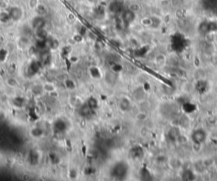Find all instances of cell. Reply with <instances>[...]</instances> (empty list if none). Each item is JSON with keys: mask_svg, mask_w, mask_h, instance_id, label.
Returning a JSON list of instances; mask_svg holds the SVG:
<instances>
[{"mask_svg": "<svg viewBox=\"0 0 217 181\" xmlns=\"http://www.w3.org/2000/svg\"><path fill=\"white\" fill-rule=\"evenodd\" d=\"M207 139V134L203 129H197L192 134V140L195 144L201 145L205 142Z\"/></svg>", "mask_w": 217, "mask_h": 181, "instance_id": "cell-1", "label": "cell"}, {"mask_svg": "<svg viewBox=\"0 0 217 181\" xmlns=\"http://www.w3.org/2000/svg\"><path fill=\"white\" fill-rule=\"evenodd\" d=\"M9 15L12 21H18L22 18L23 10L21 9V8L20 7H12L9 9Z\"/></svg>", "mask_w": 217, "mask_h": 181, "instance_id": "cell-2", "label": "cell"}, {"mask_svg": "<svg viewBox=\"0 0 217 181\" xmlns=\"http://www.w3.org/2000/svg\"><path fill=\"white\" fill-rule=\"evenodd\" d=\"M31 26L35 30L41 29V28H44L46 26V20L44 19L43 16L41 15H38L36 16L32 21H31Z\"/></svg>", "mask_w": 217, "mask_h": 181, "instance_id": "cell-3", "label": "cell"}, {"mask_svg": "<svg viewBox=\"0 0 217 181\" xmlns=\"http://www.w3.org/2000/svg\"><path fill=\"white\" fill-rule=\"evenodd\" d=\"M135 19H136V12L131 9H127L124 11V13L122 14V20L125 24L129 25L134 21Z\"/></svg>", "mask_w": 217, "mask_h": 181, "instance_id": "cell-4", "label": "cell"}, {"mask_svg": "<svg viewBox=\"0 0 217 181\" xmlns=\"http://www.w3.org/2000/svg\"><path fill=\"white\" fill-rule=\"evenodd\" d=\"M92 109L90 108L89 106L87 104V105H82L81 107H79V114L84 117V118H88L92 114Z\"/></svg>", "mask_w": 217, "mask_h": 181, "instance_id": "cell-5", "label": "cell"}, {"mask_svg": "<svg viewBox=\"0 0 217 181\" xmlns=\"http://www.w3.org/2000/svg\"><path fill=\"white\" fill-rule=\"evenodd\" d=\"M113 173H114V176L115 177H120V178H122L125 174H127V168H125L124 165H121V164H119L116 165L115 167L114 170H113Z\"/></svg>", "mask_w": 217, "mask_h": 181, "instance_id": "cell-6", "label": "cell"}, {"mask_svg": "<svg viewBox=\"0 0 217 181\" xmlns=\"http://www.w3.org/2000/svg\"><path fill=\"white\" fill-rule=\"evenodd\" d=\"M53 129H54V131L57 133L64 132L66 130V124L62 119H58L55 121V123L53 124Z\"/></svg>", "mask_w": 217, "mask_h": 181, "instance_id": "cell-7", "label": "cell"}, {"mask_svg": "<svg viewBox=\"0 0 217 181\" xmlns=\"http://www.w3.org/2000/svg\"><path fill=\"white\" fill-rule=\"evenodd\" d=\"M89 74L92 78L98 80L102 77V72L100 70V69L97 67V66H92L89 69Z\"/></svg>", "mask_w": 217, "mask_h": 181, "instance_id": "cell-8", "label": "cell"}, {"mask_svg": "<svg viewBox=\"0 0 217 181\" xmlns=\"http://www.w3.org/2000/svg\"><path fill=\"white\" fill-rule=\"evenodd\" d=\"M120 9H121V5L118 1H113L109 5V10L113 14L118 13L120 10Z\"/></svg>", "mask_w": 217, "mask_h": 181, "instance_id": "cell-9", "label": "cell"}, {"mask_svg": "<svg viewBox=\"0 0 217 181\" xmlns=\"http://www.w3.org/2000/svg\"><path fill=\"white\" fill-rule=\"evenodd\" d=\"M31 91L32 94L36 96V97H40L44 92L43 86H42V85H35V86H33L31 87Z\"/></svg>", "mask_w": 217, "mask_h": 181, "instance_id": "cell-10", "label": "cell"}, {"mask_svg": "<svg viewBox=\"0 0 217 181\" xmlns=\"http://www.w3.org/2000/svg\"><path fill=\"white\" fill-rule=\"evenodd\" d=\"M31 136L33 138H41L43 135H44V131L43 129L38 128V127H35L33 129H31L30 131Z\"/></svg>", "mask_w": 217, "mask_h": 181, "instance_id": "cell-11", "label": "cell"}, {"mask_svg": "<svg viewBox=\"0 0 217 181\" xmlns=\"http://www.w3.org/2000/svg\"><path fill=\"white\" fill-rule=\"evenodd\" d=\"M36 36L38 38V40H46L48 37V34L44 28H41L36 30Z\"/></svg>", "mask_w": 217, "mask_h": 181, "instance_id": "cell-12", "label": "cell"}, {"mask_svg": "<svg viewBox=\"0 0 217 181\" xmlns=\"http://www.w3.org/2000/svg\"><path fill=\"white\" fill-rule=\"evenodd\" d=\"M119 106H120V109L122 110V111H127L128 109H130V101L128 100L127 98H121L120 101V103H119Z\"/></svg>", "mask_w": 217, "mask_h": 181, "instance_id": "cell-13", "label": "cell"}, {"mask_svg": "<svg viewBox=\"0 0 217 181\" xmlns=\"http://www.w3.org/2000/svg\"><path fill=\"white\" fill-rule=\"evenodd\" d=\"M46 42H47V44H48V47H49L51 49L53 50H55L58 48L59 47V42L56 40V39H53V38H51V39H46Z\"/></svg>", "mask_w": 217, "mask_h": 181, "instance_id": "cell-14", "label": "cell"}, {"mask_svg": "<svg viewBox=\"0 0 217 181\" xmlns=\"http://www.w3.org/2000/svg\"><path fill=\"white\" fill-rule=\"evenodd\" d=\"M64 84H65V88L68 89V90H70V91L75 90V88H76V85H75V81L73 80H71V79H66V80L64 81Z\"/></svg>", "mask_w": 217, "mask_h": 181, "instance_id": "cell-15", "label": "cell"}, {"mask_svg": "<svg viewBox=\"0 0 217 181\" xmlns=\"http://www.w3.org/2000/svg\"><path fill=\"white\" fill-rule=\"evenodd\" d=\"M88 106H89L91 109L92 110H96L98 108V102L97 100L94 97H90L89 99L88 100V103H87Z\"/></svg>", "mask_w": 217, "mask_h": 181, "instance_id": "cell-16", "label": "cell"}, {"mask_svg": "<svg viewBox=\"0 0 217 181\" xmlns=\"http://www.w3.org/2000/svg\"><path fill=\"white\" fill-rule=\"evenodd\" d=\"M39 69H40V66H39L38 62H32L29 66L28 70H29V71L31 72V75H35L38 72Z\"/></svg>", "mask_w": 217, "mask_h": 181, "instance_id": "cell-17", "label": "cell"}, {"mask_svg": "<svg viewBox=\"0 0 217 181\" xmlns=\"http://www.w3.org/2000/svg\"><path fill=\"white\" fill-rule=\"evenodd\" d=\"M43 86L44 92H48V93L52 94L53 92H55V91H56V88L52 83H45Z\"/></svg>", "mask_w": 217, "mask_h": 181, "instance_id": "cell-18", "label": "cell"}, {"mask_svg": "<svg viewBox=\"0 0 217 181\" xmlns=\"http://www.w3.org/2000/svg\"><path fill=\"white\" fill-rule=\"evenodd\" d=\"M37 12H38V15H41V16H44L47 12H48V9H47V7L43 5V4H39L37 7Z\"/></svg>", "mask_w": 217, "mask_h": 181, "instance_id": "cell-19", "label": "cell"}, {"mask_svg": "<svg viewBox=\"0 0 217 181\" xmlns=\"http://www.w3.org/2000/svg\"><path fill=\"white\" fill-rule=\"evenodd\" d=\"M29 160H30V163L32 164V165H36V164H38V153H37L36 152H32L31 153H30V158H29Z\"/></svg>", "mask_w": 217, "mask_h": 181, "instance_id": "cell-20", "label": "cell"}, {"mask_svg": "<svg viewBox=\"0 0 217 181\" xmlns=\"http://www.w3.org/2000/svg\"><path fill=\"white\" fill-rule=\"evenodd\" d=\"M70 104L72 105V106H74V107H81L83 104H82V102L81 100L79 99V97H71L70 99Z\"/></svg>", "mask_w": 217, "mask_h": 181, "instance_id": "cell-21", "label": "cell"}, {"mask_svg": "<svg viewBox=\"0 0 217 181\" xmlns=\"http://www.w3.org/2000/svg\"><path fill=\"white\" fill-rule=\"evenodd\" d=\"M6 84H7L9 87H18L19 82H18V80H16V79H15V78L9 77V78H8L7 80H6Z\"/></svg>", "mask_w": 217, "mask_h": 181, "instance_id": "cell-22", "label": "cell"}, {"mask_svg": "<svg viewBox=\"0 0 217 181\" xmlns=\"http://www.w3.org/2000/svg\"><path fill=\"white\" fill-rule=\"evenodd\" d=\"M25 102V100L23 99L22 97H16L15 98V100H14V104H15V106H17V107H22L23 103Z\"/></svg>", "mask_w": 217, "mask_h": 181, "instance_id": "cell-23", "label": "cell"}, {"mask_svg": "<svg viewBox=\"0 0 217 181\" xmlns=\"http://www.w3.org/2000/svg\"><path fill=\"white\" fill-rule=\"evenodd\" d=\"M49 158H50V161H51V163H53V164H57L58 163H59V157L56 155V154H54V153H52V154H50L49 155Z\"/></svg>", "mask_w": 217, "mask_h": 181, "instance_id": "cell-24", "label": "cell"}, {"mask_svg": "<svg viewBox=\"0 0 217 181\" xmlns=\"http://www.w3.org/2000/svg\"><path fill=\"white\" fill-rule=\"evenodd\" d=\"M8 52L4 49H1L0 50V63L4 62L5 60V58L7 57Z\"/></svg>", "mask_w": 217, "mask_h": 181, "instance_id": "cell-25", "label": "cell"}, {"mask_svg": "<svg viewBox=\"0 0 217 181\" xmlns=\"http://www.w3.org/2000/svg\"><path fill=\"white\" fill-rule=\"evenodd\" d=\"M121 70H122V67L119 64H117V63H114L112 65V70L114 72L117 73V72H120L121 71Z\"/></svg>", "mask_w": 217, "mask_h": 181, "instance_id": "cell-26", "label": "cell"}, {"mask_svg": "<svg viewBox=\"0 0 217 181\" xmlns=\"http://www.w3.org/2000/svg\"><path fill=\"white\" fill-rule=\"evenodd\" d=\"M9 19H10V17H9V14H6V13H1L0 14V21L2 22L8 21Z\"/></svg>", "mask_w": 217, "mask_h": 181, "instance_id": "cell-27", "label": "cell"}, {"mask_svg": "<svg viewBox=\"0 0 217 181\" xmlns=\"http://www.w3.org/2000/svg\"><path fill=\"white\" fill-rule=\"evenodd\" d=\"M69 175H70V179H76L77 178V171L74 169V168H72V169H70V172H69Z\"/></svg>", "mask_w": 217, "mask_h": 181, "instance_id": "cell-28", "label": "cell"}, {"mask_svg": "<svg viewBox=\"0 0 217 181\" xmlns=\"http://www.w3.org/2000/svg\"><path fill=\"white\" fill-rule=\"evenodd\" d=\"M30 6L31 7L34 8L38 6V3H37V0H31L30 1Z\"/></svg>", "mask_w": 217, "mask_h": 181, "instance_id": "cell-29", "label": "cell"}, {"mask_svg": "<svg viewBox=\"0 0 217 181\" xmlns=\"http://www.w3.org/2000/svg\"><path fill=\"white\" fill-rule=\"evenodd\" d=\"M68 48H69L68 47H66V48H63V53L65 54V56H68V55L70 54V49L67 50Z\"/></svg>", "mask_w": 217, "mask_h": 181, "instance_id": "cell-30", "label": "cell"}, {"mask_svg": "<svg viewBox=\"0 0 217 181\" xmlns=\"http://www.w3.org/2000/svg\"><path fill=\"white\" fill-rule=\"evenodd\" d=\"M74 39H75V41L76 42H81L82 40H83V36H81V35H76V36H75V37H74Z\"/></svg>", "mask_w": 217, "mask_h": 181, "instance_id": "cell-31", "label": "cell"}, {"mask_svg": "<svg viewBox=\"0 0 217 181\" xmlns=\"http://www.w3.org/2000/svg\"><path fill=\"white\" fill-rule=\"evenodd\" d=\"M70 63H76L78 61V58L75 57V56H72L71 58H70Z\"/></svg>", "mask_w": 217, "mask_h": 181, "instance_id": "cell-32", "label": "cell"}, {"mask_svg": "<svg viewBox=\"0 0 217 181\" xmlns=\"http://www.w3.org/2000/svg\"><path fill=\"white\" fill-rule=\"evenodd\" d=\"M161 1H168V0H161Z\"/></svg>", "mask_w": 217, "mask_h": 181, "instance_id": "cell-33", "label": "cell"}]
</instances>
